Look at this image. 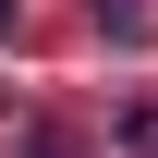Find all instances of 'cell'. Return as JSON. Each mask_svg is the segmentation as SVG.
Instances as JSON below:
<instances>
[{
    "label": "cell",
    "instance_id": "cell-1",
    "mask_svg": "<svg viewBox=\"0 0 158 158\" xmlns=\"http://www.w3.org/2000/svg\"><path fill=\"white\" fill-rule=\"evenodd\" d=\"M12 24H24V12H12V0H0V37H12Z\"/></svg>",
    "mask_w": 158,
    "mask_h": 158
}]
</instances>
